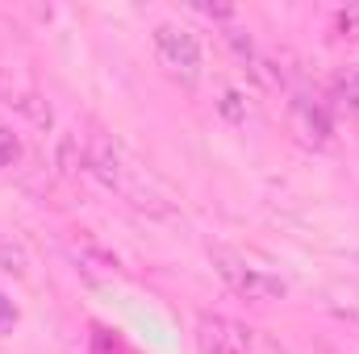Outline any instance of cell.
Returning a JSON list of instances; mask_svg holds the SVG:
<instances>
[{
	"label": "cell",
	"instance_id": "cell-4",
	"mask_svg": "<svg viewBox=\"0 0 359 354\" xmlns=\"http://www.w3.org/2000/svg\"><path fill=\"white\" fill-rule=\"evenodd\" d=\"M255 334L259 330H251V325H243V321H234L226 313H201L196 330H192L201 354H251Z\"/></svg>",
	"mask_w": 359,
	"mask_h": 354
},
{
	"label": "cell",
	"instance_id": "cell-10",
	"mask_svg": "<svg viewBox=\"0 0 359 354\" xmlns=\"http://www.w3.org/2000/svg\"><path fill=\"white\" fill-rule=\"evenodd\" d=\"M17 159H21V138H17L8 125H0V171L13 167Z\"/></svg>",
	"mask_w": 359,
	"mask_h": 354
},
{
	"label": "cell",
	"instance_id": "cell-3",
	"mask_svg": "<svg viewBox=\"0 0 359 354\" xmlns=\"http://www.w3.org/2000/svg\"><path fill=\"white\" fill-rule=\"evenodd\" d=\"M155 55H159V63L168 67V76H172V80L188 84V88L201 80L205 55H201V42H196V34H188L184 25H172V21L155 25Z\"/></svg>",
	"mask_w": 359,
	"mask_h": 354
},
{
	"label": "cell",
	"instance_id": "cell-14",
	"mask_svg": "<svg viewBox=\"0 0 359 354\" xmlns=\"http://www.w3.org/2000/svg\"><path fill=\"white\" fill-rule=\"evenodd\" d=\"M17 321H21V309L0 292V334H13V330H17Z\"/></svg>",
	"mask_w": 359,
	"mask_h": 354
},
{
	"label": "cell",
	"instance_id": "cell-6",
	"mask_svg": "<svg viewBox=\"0 0 359 354\" xmlns=\"http://www.w3.org/2000/svg\"><path fill=\"white\" fill-rule=\"evenodd\" d=\"M63 246H67L72 263L84 267L88 275H121V259H117L96 234H88V229H72V234L63 238Z\"/></svg>",
	"mask_w": 359,
	"mask_h": 354
},
{
	"label": "cell",
	"instance_id": "cell-1",
	"mask_svg": "<svg viewBox=\"0 0 359 354\" xmlns=\"http://www.w3.org/2000/svg\"><path fill=\"white\" fill-rule=\"evenodd\" d=\"M84 171L96 183H104L109 192H117L126 204H134L138 213H147V217H172L176 213L172 196L147 176V167H138L121 150V142H113L109 134H92L84 142Z\"/></svg>",
	"mask_w": 359,
	"mask_h": 354
},
{
	"label": "cell",
	"instance_id": "cell-7",
	"mask_svg": "<svg viewBox=\"0 0 359 354\" xmlns=\"http://www.w3.org/2000/svg\"><path fill=\"white\" fill-rule=\"evenodd\" d=\"M288 129H292L305 146H318V150L330 146V134H334L326 108H322L318 100H309V96H297V100L288 104Z\"/></svg>",
	"mask_w": 359,
	"mask_h": 354
},
{
	"label": "cell",
	"instance_id": "cell-8",
	"mask_svg": "<svg viewBox=\"0 0 359 354\" xmlns=\"http://www.w3.org/2000/svg\"><path fill=\"white\" fill-rule=\"evenodd\" d=\"M55 163H59V176H76L84 171V142L80 134H63L59 146H55Z\"/></svg>",
	"mask_w": 359,
	"mask_h": 354
},
{
	"label": "cell",
	"instance_id": "cell-9",
	"mask_svg": "<svg viewBox=\"0 0 359 354\" xmlns=\"http://www.w3.org/2000/svg\"><path fill=\"white\" fill-rule=\"evenodd\" d=\"M222 117H226V121H234V125H243V121H247V100H243V92H234V88L222 92Z\"/></svg>",
	"mask_w": 359,
	"mask_h": 354
},
{
	"label": "cell",
	"instance_id": "cell-13",
	"mask_svg": "<svg viewBox=\"0 0 359 354\" xmlns=\"http://www.w3.org/2000/svg\"><path fill=\"white\" fill-rule=\"evenodd\" d=\"M339 100L359 117V71H347V76L339 80Z\"/></svg>",
	"mask_w": 359,
	"mask_h": 354
},
{
	"label": "cell",
	"instance_id": "cell-11",
	"mask_svg": "<svg viewBox=\"0 0 359 354\" xmlns=\"http://www.w3.org/2000/svg\"><path fill=\"white\" fill-rule=\"evenodd\" d=\"M0 267H4V271H8V275H25V250H21V246H17V242H13V246H8V242H0Z\"/></svg>",
	"mask_w": 359,
	"mask_h": 354
},
{
	"label": "cell",
	"instance_id": "cell-5",
	"mask_svg": "<svg viewBox=\"0 0 359 354\" xmlns=\"http://www.w3.org/2000/svg\"><path fill=\"white\" fill-rule=\"evenodd\" d=\"M0 96H4V104H13L17 113H25L34 125L50 129L55 113H50V104L42 100V92L34 88V80L21 76V67H0Z\"/></svg>",
	"mask_w": 359,
	"mask_h": 354
},
{
	"label": "cell",
	"instance_id": "cell-12",
	"mask_svg": "<svg viewBox=\"0 0 359 354\" xmlns=\"http://www.w3.org/2000/svg\"><path fill=\"white\" fill-rule=\"evenodd\" d=\"M334 25H339V38H351V42H359V4H347V8H339Z\"/></svg>",
	"mask_w": 359,
	"mask_h": 354
},
{
	"label": "cell",
	"instance_id": "cell-2",
	"mask_svg": "<svg viewBox=\"0 0 359 354\" xmlns=\"http://www.w3.org/2000/svg\"><path fill=\"white\" fill-rule=\"evenodd\" d=\"M209 263L213 271L226 279V288L243 300H255V304H271V300H284L288 296V283L280 275H268L259 267H251L243 255L226 250V246H209Z\"/></svg>",
	"mask_w": 359,
	"mask_h": 354
},
{
	"label": "cell",
	"instance_id": "cell-15",
	"mask_svg": "<svg viewBox=\"0 0 359 354\" xmlns=\"http://www.w3.org/2000/svg\"><path fill=\"white\" fill-rule=\"evenodd\" d=\"M196 13H205V17H217V21L234 17V8H226V4H196Z\"/></svg>",
	"mask_w": 359,
	"mask_h": 354
}]
</instances>
